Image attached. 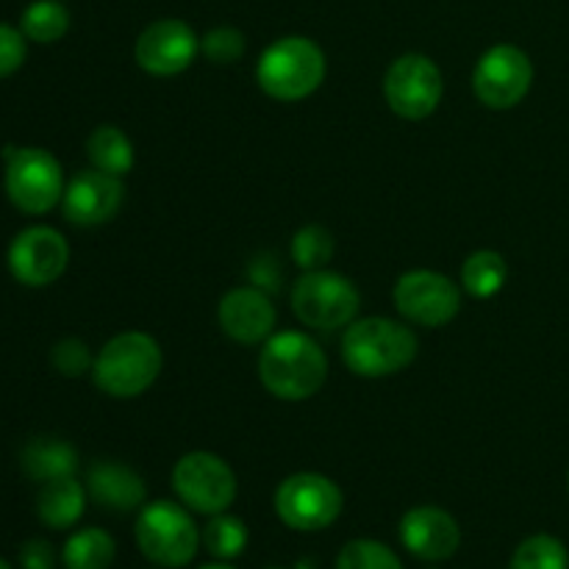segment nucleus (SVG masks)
<instances>
[{"label": "nucleus", "instance_id": "1", "mask_svg": "<svg viewBox=\"0 0 569 569\" xmlns=\"http://www.w3.org/2000/svg\"><path fill=\"white\" fill-rule=\"evenodd\" d=\"M259 378L272 398L298 403L320 392L328 378V359L309 333H272L259 353Z\"/></svg>", "mask_w": 569, "mask_h": 569}, {"label": "nucleus", "instance_id": "2", "mask_svg": "<svg viewBox=\"0 0 569 569\" xmlns=\"http://www.w3.org/2000/svg\"><path fill=\"white\" fill-rule=\"evenodd\" d=\"M417 333L389 317H365L345 328L342 359L361 378H387L417 359Z\"/></svg>", "mask_w": 569, "mask_h": 569}, {"label": "nucleus", "instance_id": "3", "mask_svg": "<svg viewBox=\"0 0 569 569\" xmlns=\"http://www.w3.org/2000/svg\"><path fill=\"white\" fill-rule=\"evenodd\" d=\"M164 367L159 342L144 331H122L111 337L94 356V387L117 400L148 392Z\"/></svg>", "mask_w": 569, "mask_h": 569}, {"label": "nucleus", "instance_id": "4", "mask_svg": "<svg viewBox=\"0 0 569 569\" xmlns=\"http://www.w3.org/2000/svg\"><path fill=\"white\" fill-rule=\"evenodd\" d=\"M256 81L276 100H303L326 81V53L309 37H281L259 56Z\"/></svg>", "mask_w": 569, "mask_h": 569}, {"label": "nucleus", "instance_id": "5", "mask_svg": "<svg viewBox=\"0 0 569 569\" xmlns=\"http://www.w3.org/2000/svg\"><path fill=\"white\" fill-rule=\"evenodd\" d=\"M133 537L144 559L164 569L187 567L198 556V526L187 506H178L172 500L144 503L137 515Z\"/></svg>", "mask_w": 569, "mask_h": 569}, {"label": "nucleus", "instance_id": "6", "mask_svg": "<svg viewBox=\"0 0 569 569\" xmlns=\"http://www.w3.org/2000/svg\"><path fill=\"white\" fill-rule=\"evenodd\" d=\"M6 198L26 214H48L64 198V172L44 148H6Z\"/></svg>", "mask_w": 569, "mask_h": 569}, {"label": "nucleus", "instance_id": "7", "mask_svg": "<svg viewBox=\"0 0 569 569\" xmlns=\"http://www.w3.org/2000/svg\"><path fill=\"white\" fill-rule=\"evenodd\" d=\"M361 309V295L350 278L328 267L309 270L295 281L292 311L303 326L317 331L348 328Z\"/></svg>", "mask_w": 569, "mask_h": 569}, {"label": "nucleus", "instance_id": "8", "mask_svg": "<svg viewBox=\"0 0 569 569\" xmlns=\"http://www.w3.org/2000/svg\"><path fill=\"white\" fill-rule=\"evenodd\" d=\"M342 509V489L320 472H295L276 489V515L292 531H322L339 520Z\"/></svg>", "mask_w": 569, "mask_h": 569}, {"label": "nucleus", "instance_id": "9", "mask_svg": "<svg viewBox=\"0 0 569 569\" xmlns=\"http://www.w3.org/2000/svg\"><path fill=\"white\" fill-rule=\"evenodd\" d=\"M172 489L189 511L214 517L231 509L239 483L226 459L194 450V453L181 456L172 467Z\"/></svg>", "mask_w": 569, "mask_h": 569}, {"label": "nucleus", "instance_id": "10", "mask_svg": "<svg viewBox=\"0 0 569 569\" xmlns=\"http://www.w3.org/2000/svg\"><path fill=\"white\" fill-rule=\"evenodd\" d=\"M445 81L437 61L422 53H406L383 76V98L403 120H426L442 103Z\"/></svg>", "mask_w": 569, "mask_h": 569}, {"label": "nucleus", "instance_id": "11", "mask_svg": "<svg viewBox=\"0 0 569 569\" xmlns=\"http://www.w3.org/2000/svg\"><path fill=\"white\" fill-rule=\"evenodd\" d=\"M533 83V64L517 44H495L472 70V92L487 109L506 111L520 103Z\"/></svg>", "mask_w": 569, "mask_h": 569}, {"label": "nucleus", "instance_id": "12", "mask_svg": "<svg viewBox=\"0 0 569 569\" xmlns=\"http://www.w3.org/2000/svg\"><path fill=\"white\" fill-rule=\"evenodd\" d=\"M395 309L422 328H442L459 315L461 289L448 276L433 270H409L392 289Z\"/></svg>", "mask_w": 569, "mask_h": 569}, {"label": "nucleus", "instance_id": "13", "mask_svg": "<svg viewBox=\"0 0 569 569\" xmlns=\"http://www.w3.org/2000/svg\"><path fill=\"white\" fill-rule=\"evenodd\" d=\"M70 264V244L56 228L31 226L9 248V270L22 287H50Z\"/></svg>", "mask_w": 569, "mask_h": 569}, {"label": "nucleus", "instance_id": "14", "mask_svg": "<svg viewBox=\"0 0 569 569\" xmlns=\"http://www.w3.org/2000/svg\"><path fill=\"white\" fill-rule=\"evenodd\" d=\"M198 50L200 39L194 37L192 28L183 20L167 17V20L150 22V26L139 33L133 56H137V64L142 67L144 72L159 78H170L187 70L194 61V56H198Z\"/></svg>", "mask_w": 569, "mask_h": 569}, {"label": "nucleus", "instance_id": "15", "mask_svg": "<svg viewBox=\"0 0 569 569\" xmlns=\"http://www.w3.org/2000/svg\"><path fill=\"white\" fill-rule=\"evenodd\" d=\"M126 200V183L122 178L109 176L100 170H81L70 178L61 198L67 222L78 228H98L106 226L117 217Z\"/></svg>", "mask_w": 569, "mask_h": 569}, {"label": "nucleus", "instance_id": "16", "mask_svg": "<svg viewBox=\"0 0 569 569\" xmlns=\"http://www.w3.org/2000/svg\"><path fill=\"white\" fill-rule=\"evenodd\" d=\"M400 542L422 561L453 559L461 545V528L450 511L439 506H415L400 517Z\"/></svg>", "mask_w": 569, "mask_h": 569}, {"label": "nucleus", "instance_id": "17", "mask_svg": "<svg viewBox=\"0 0 569 569\" xmlns=\"http://www.w3.org/2000/svg\"><path fill=\"white\" fill-rule=\"evenodd\" d=\"M217 320L226 337L239 345H259L272 337L276 328V306L270 295L259 287H237L226 292L217 309Z\"/></svg>", "mask_w": 569, "mask_h": 569}, {"label": "nucleus", "instance_id": "18", "mask_svg": "<svg viewBox=\"0 0 569 569\" xmlns=\"http://www.w3.org/2000/svg\"><path fill=\"white\" fill-rule=\"evenodd\" d=\"M87 495L100 509L128 515L144 506L148 487L142 476L120 461H94L87 472Z\"/></svg>", "mask_w": 569, "mask_h": 569}, {"label": "nucleus", "instance_id": "19", "mask_svg": "<svg viewBox=\"0 0 569 569\" xmlns=\"http://www.w3.org/2000/svg\"><path fill=\"white\" fill-rule=\"evenodd\" d=\"M83 509H87V489L76 481V476L42 483L37 495V517L53 531L76 526L83 517Z\"/></svg>", "mask_w": 569, "mask_h": 569}, {"label": "nucleus", "instance_id": "20", "mask_svg": "<svg viewBox=\"0 0 569 569\" xmlns=\"http://www.w3.org/2000/svg\"><path fill=\"white\" fill-rule=\"evenodd\" d=\"M20 465L28 478L39 483L56 481V478H70L78 470V453L70 442L53 437H39L26 445L20 456Z\"/></svg>", "mask_w": 569, "mask_h": 569}, {"label": "nucleus", "instance_id": "21", "mask_svg": "<svg viewBox=\"0 0 569 569\" xmlns=\"http://www.w3.org/2000/svg\"><path fill=\"white\" fill-rule=\"evenodd\" d=\"M87 156L94 170L126 178L133 167V142L117 126H98L87 139Z\"/></svg>", "mask_w": 569, "mask_h": 569}, {"label": "nucleus", "instance_id": "22", "mask_svg": "<svg viewBox=\"0 0 569 569\" xmlns=\"http://www.w3.org/2000/svg\"><path fill=\"white\" fill-rule=\"evenodd\" d=\"M117 542L103 528H81L72 533L61 550L67 569H109L114 565Z\"/></svg>", "mask_w": 569, "mask_h": 569}, {"label": "nucleus", "instance_id": "23", "mask_svg": "<svg viewBox=\"0 0 569 569\" xmlns=\"http://www.w3.org/2000/svg\"><path fill=\"white\" fill-rule=\"evenodd\" d=\"M506 278H509V264L498 250H476L461 264V287L478 300L495 298L506 287Z\"/></svg>", "mask_w": 569, "mask_h": 569}, {"label": "nucleus", "instance_id": "24", "mask_svg": "<svg viewBox=\"0 0 569 569\" xmlns=\"http://www.w3.org/2000/svg\"><path fill=\"white\" fill-rule=\"evenodd\" d=\"M248 526L239 517L228 515V511L209 517L203 533H200V542H203V548L209 550V556L214 561L239 559L244 553V548H248Z\"/></svg>", "mask_w": 569, "mask_h": 569}, {"label": "nucleus", "instance_id": "25", "mask_svg": "<svg viewBox=\"0 0 569 569\" xmlns=\"http://www.w3.org/2000/svg\"><path fill=\"white\" fill-rule=\"evenodd\" d=\"M20 31L31 42L53 44L70 31V11L61 6V0H37L22 11Z\"/></svg>", "mask_w": 569, "mask_h": 569}, {"label": "nucleus", "instance_id": "26", "mask_svg": "<svg viewBox=\"0 0 569 569\" xmlns=\"http://www.w3.org/2000/svg\"><path fill=\"white\" fill-rule=\"evenodd\" d=\"M509 569H569V550L559 537L533 533L517 545Z\"/></svg>", "mask_w": 569, "mask_h": 569}, {"label": "nucleus", "instance_id": "27", "mask_svg": "<svg viewBox=\"0 0 569 569\" xmlns=\"http://www.w3.org/2000/svg\"><path fill=\"white\" fill-rule=\"evenodd\" d=\"M333 256V237L322 226H303L292 237V261L303 272L322 270Z\"/></svg>", "mask_w": 569, "mask_h": 569}, {"label": "nucleus", "instance_id": "28", "mask_svg": "<svg viewBox=\"0 0 569 569\" xmlns=\"http://www.w3.org/2000/svg\"><path fill=\"white\" fill-rule=\"evenodd\" d=\"M337 569H403L398 553L376 539H353L337 556Z\"/></svg>", "mask_w": 569, "mask_h": 569}, {"label": "nucleus", "instance_id": "29", "mask_svg": "<svg viewBox=\"0 0 569 569\" xmlns=\"http://www.w3.org/2000/svg\"><path fill=\"white\" fill-rule=\"evenodd\" d=\"M200 53H203L211 64H233V61H239L244 56V33L231 26L211 28V31L200 39Z\"/></svg>", "mask_w": 569, "mask_h": 569}, {"label": "nucleus", "instance_id": "30", "mask_svg": "<svg viewBox=\"0 0 569 569\" xmlns=\"http://www.w3.org/2000/svg\"><path fill=\"white\" fill-rule=\"evenodd\" d=\"M50 361H53L56 370L67 378H78L87 370H92L94 359L89 356V348L81 342V339H61V342L53 345L50 350Z\"/></svg>", "mask_w": 569, "mask_h": 569}, {"label": "nucleus", "instance_id": "31", "mask_svg": "<svg viewBox=\"0 0 569 569\" xmlns=\"http://www.w3.org/2000/svg\"><path fill=\"white\" fill-rule=\"evenodd\" d=\"M28 39L20 28H11L0 22V78H9L26 61Z\"/></svg>", "mask_w": 569, "mask_h": 569}, {"label": "nucleus", "instance_id": "32", "mask_svg": "<svg viewBox=\"0 0 569 569\" xmlns=\"http://www.w3.org/2000/svg\"><path fill=\"white\" fill-rule=\"evenodd\" d=\"M20 567L22 569H53L56 550L44 539H28L20 548Z\"/></svg>", "mask_w": 569, "mask_h": 569}, {"label": "nucleus", "instance_id": "33", "mask_svg": "<svg viewBox=\"0 0 569 569\" xmlns=\"http://www.w3.org/2000/svg\"><path fill=\"white\" fill-rule=\"evenodd\" d=\"M200 569H237L231 561H211V565H203Z\"/></svg>", "mask_w": 569, "mask_h": 569}, {"label": "nucleus", "instance_id": "34", "mask_svg": "<svg viewBox=\"0 0 569 569\" xmlns=\"http://www.w3.org/2000/svg\"><path fill=\"white\" fill-rule=\"evenodd\" d=\"M0 569H11V565L3 559V556H0Z\"/></svg>", "mask_w": 569, "mask_h": 569}, {"label": "nucleus", "instance_id": "35", "mask_svg": "<svg viewBox=\"0 0 569 569\" xmlns=\"http://www.w3.org/2000/svg\"><path fill=\"white\" fill-rule=\"evenodd\" d=\"M264 569H283V567H264Z\"/></svg>", "mask_w": 569, "mask_h": 569}, {"label": "nucleus", "instance_id": "36", "mask_svg": "<svg viewBox=\"0 0 569 569\" xmlns=\"http://www.w3.org/2000/svg\"><path fill=\"white\" fill-rule=\"evenodd\" d=\"M567 489H569V476H567Z\"/></svg>", "mask_w": 569, "mask_h": 569}]
</instances>
